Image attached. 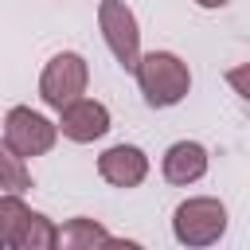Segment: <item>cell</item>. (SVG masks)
Returning <instances> with one entry per match:
<instances>
[{
	"instance_id": "cell-13",
	"label": "cell",
	"mask_w": 250,
	"mask_h": 250,
	"mask_svg": "<svg viewBox=\"0 0 250 250\" xmlns=\"http://www.w3.org/2000/svg\"><path fill=\"white\" fill-rule=\"evenodd\" d=\"M227 86L242 98V102H250V62H238V66H230L227 70Z\"/></svg>"
},
{
	"instance_id": "cell-8",
	"label": "cell",
	"mask_w": 250,
	"mask_h": 250,
	"mask_svg": "<svg viewBox=\"0 0 250 250\" xmlns=\"http://www.w3.org/2000/svg\"><path fill=\"white\" fill-rule=\"evenodd\" d=\"M207 164H211V156H207V148H203L199 141H176V145L164 152L160 172H164L168 184L188 188V184H199V180L207 176Z\"/></svg>"
},
{
	"instance_id": "cell-7",
	"label": "cell",
	"mask_w": 250,
	"mask_h": 250,
	"mask_svg": "<svg viewBox=\"0 0 250 250\" xmlns=\"http://www.w3.org/2000/svg\"><path fill=\"white\" fill-rule=\"evenodd\" d=\"M59 133L74 145H90L109 133V109L94 98H78L66 109H59Z\"/></svg>"
},
{
	"instance_id": "cell-5",
	"label": "cell",
	"mask_w": 250,
	"mask_h": 250,
	"mask_svg": "<svg viewBox=\"0 0 250 250\" xmlns=\"http://www.w3.org/2000/svg\"><path fill=\"white\" fill-rule=\"evenodd\" d=\"M4 141H8V148L20 152L23 160H27V156H43V152H51L55 141H59V121L43 117V113L31 109V105H12V109L4 113Z\"/></svg>"
},
{
	"instance_id": "cell-2",
	"label": "cell",
	"mask_w": 250,
	"mask_h": 250,
	"mask_svg": "<svg viewBox=\"0 0 250 250\" xmlns=\"http://www.w3.org/2000/svg\"><path fill=\"white\" fill-rule=\"evenodd\" d=\"M172 234L188 250H207L227 234V207L215 195H188L172 211Z\"/></svg>"
},
{
	"instance_id": "cell-3",
	"label": "cell",
	"mask_w": 250,
	"mask_h": 250,
	"mask_svg": "<svg viewBox=\"0 0 250 250\" xmlns=\"http://www.w3.org/2000/svg\"><path fill=\"white\" fill-rule=\"evenodd\" d=\"M90 86V66L78 51H59L47 59L43 74H39V98L51 109H66L70 102H78Z\"/></svg>"
},
{
	"instance_id": "cell-14",
	"label": "cell",
	"mask_w": 250,
	"mask_h": 250,
	"mask_svg": "<svg viewBox=\"0 0 250 250\" xmlns=\"http://www.w3.org/2000/svg\"><path fill=\"white\" fill-rule=\"evenodd\" d=\"M105 250H145L141 242H133V238H109V246Z\"/></svg>"
},
{
	"instance_id": "cell-1",
	"label": "cell",
	"mask_w": 250,
	"mask_h": 250,
	"mask_svg": "<svg viewBox=\"0 0 250 250\" xmlns=\"http://www.w3.org/2000/svg\"><path fill=\"white\" fill-rule=\"evenodd\" d=\"M133 74H137V86H141V94H145V102L152 109L180 105L188 98V90H191V70L172 51H148V55H141V62H137Z\"/></svg>"
},
{
	"instance_id": "cell-9",
	"label": "cell",
	"mask_w": 250,
	"mask_h": 250,
	"mask_svg": "<svg viewBox=\"0 0 250 250\" xmlns=\"http://www.w3.org/2000/svg\"><path fill=\"white\" fill-rule=\"evenodd\" d=\"M109 230L105 223L90 219V215H74L59 227V250H105L109 246Z\"/></svg>"
},
{
	"instance_id": "cell-4",
	"label": "cell",
	"mask_w": 250,
	"mask_h": 250,
	"mask_svg": "<svg viewBox=\"0 0 250 250\" xmlns=\"http://www.w3.org/2000/svg\"><path fill=\"white\" fill-rule=\"evenodd\" d=\"M98 27H102V39H105L109 55L117 59V66L137 70V62H141V27H137L133 8L125 0H98Z\"/></svg>"
},
{
	"instance_id": "cell-6",
	"label": "cell",
	"mask_w": 250,
	"mask_h": 250,
	"mask_svg": "<svg viewBox=\"0 0 250 250\" xmlns=\"http://www.w3.org/2000/svg\"><path fill=\"white\" fill-rule=\"evenodd\" d=\"M98 176H102L109 188H121V191L141 188L145 176H148V156H145V148H137V145H109V148L98 156Z\"/></svg>"
},
{
	"instance_id": "cell-10",
	"label": "cell",
	"mask_w": 250,
	"mask_h": 250,
	"mask_svg": "<svg viewBox=\"0 0 250 250\" xmlns=\"http://www.w3.org/2000/svg\"><path fill=\"white\" fill-rule=\"evenodd\" d=\"M12 250H59V227L43 215V211H31L12 242Z\"/></svg>"
},
{
	"instance_id": "cell-12",
	"label": "cell",
	"mask_w": 250,
	"mask_h": 250,
	"mask_svg": "<svg viewBox=\"0 0 250 250\" xmlns=\"http://www.w3.org/2000/svg\"><path fill=\"white\" fill-rule=\"evenodd\" d=\"M27 215H31V207L20 195L0 191V250H12V242H16V234H20Z\"/></svg>"
},
{
	"instance_id": "cell-11",
	"label": "cell",
	"mask_w": 250,
	"mask_h": 250,
	"mask_svg": "<svg viewBox=\"0 0 250 250\" xmlns=\"http://www.w3.org/2000/svg\"><path fill=\"white\" fill-rule=\"evenodd\" d=\"M27 188H31V168H27V160H23L20 152H12L8 141L0 137V191L23 195Z\"/></svg>"
},
{
	"instance_id": "cell-15",
	"label": "cell",
	"mask_w": 250,
	"mask_h": 250,
	"mask_svg": "<svg viewBox=\"0 0 250 250\" xmlns=\"http://www.w3.org/2000/svg\"><path fill=\"white\" fill-rule=\"evenodd\" d=\"M195 4H199V8H207V12H215V8H227L230 0H195Z\"/></svg>"
}]
</instances>
